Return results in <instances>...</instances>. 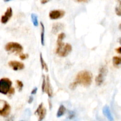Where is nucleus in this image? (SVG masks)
Here are the masks:
<instances>
[{
    "label": "nucleus",
    "instance_id": "f257e3e1",
    "mask_svg": "<svg viewBox=\"0 0 121 121\" xmlns=\"http://www.w3.org/2000/svg\"><path fill=\"white\" fill-rule=\"evenodd\" d=\"M66 37V34L64 33H61L59 34L57 40V48L56 53L60 57H67L72 50V46L70 44H64L63 40Z\"/></svg>",
    "mask_w": 121,
    "mask_h": 121
},
{
    "label": "nucleus",
    "instance_id": "f03ea898",
    "mask_svg": "<svg viewBox=\"0 0 121 121\" xmlns=\"http://www.w3.org/2000/svg\"><path fill=\"white\" fill-rule=\"evenodd\" d=\"M93 76L92 74L87 70H82L78 73L74 82L77 85H81L85 87H88L92 84Z\"/></svg>",
    "mask_w": 121,
    "mask_h": 121
},
{
    "label": "nucleus",
    "instance_id": "7ed1b4c3",
    "mask_svg": "<svg viewBox=\"0 0 121 121\" xmlns=\"http://www.w3.org/2000/svg\"><path fill=\"white\" fill-rule=\"evenodd\" d=\"M5 49L11 53H20L23 51V47L20 44L16 42H9L5 45Z\"/></svg>",
    "mask_w": 121,
    "mask_h": 121
},
{
    "label": "nucleus",
    "instance_id": "20e7f679",
    "mask_svg": "<svg viewBox=\"0 0 121 121\" xmlns=\"http://www.w3.org/2000/svg\"><path fill=\"white\" fill-rule=\"evenodd\" d=\"M12 82L8 78H2L0 80V93L7 95L11 88Z\"/></svg>",
    "mask_w": 121,
    "mask_h": 121
},
{
    "label": "nucleus",
    "instance_id": "39448f33",
    "mask_svg": "<svg viewBox=\"0 0 121 121\" xmlns=\"http://www.w3.org/2000/svg\"><path fill=\"white\" fill-rule=\"evenodd\" d=\"M11 106L7 101L0 99V115L6 117L9 114Z\"/></svg>",
    "mask_w": 121,
    "mask_h": 121
},
{
    "label": "nucleus",
    "instance_id": "423d86ee",
    "mask_svg": "<svg viewBox=\"0 0 121 121\" xmlns=\"http://www.w3.org/2000/svg\"><path fill=\"white\" fill-rule=\"evenodd\" d=\"M107 73V69L105 67L103 66L99 70V73L95 78V83L97 86H100L104 82L105 76Z\"/></svg>",
    "mask_w": 121,
    "mask_h": 121
},
{
    "label": "nucleus",
    "instance_id": "0eeeda50",
    "mask_svg": "<svg viewBox=\"0 0 121 121\" xmlns=\"http://www.w3.org/2000/svg\"><path fill=\"white\" fill-rule=\"evenodd\" d=\"M35 115L39 116V121H42L46 117L47 110L43 106V104L41 103L35 111Z\"/></svg>",
    "mask_w": 121,
    "mask_h": 121
},
{
    "label": "nucleus",
    "instance_id": "6e6552de",
    "mask_svg": "<svg viewBox=\"0 0 121 121\" xmlns=\"http://www.w3.org/2000/svg\"><path fill=\"white\" fill-rule=\"evenodd\" d=\"M65 15V11L61 9H54L49 13V17L51 20H57L61 18Z\"/></svg>",
    "mask_w": 121,
    "mask_h": 121
},
{
    "label": "nucleus",
    "instance_id": "1a4fd4ad",
    "mask_svg": "<svg viewBox=\"0 0 121 121\" xmlns=\"http://www.w3.org/2000/svg\"><path fill=\"white\" fill-rule=\"evenodd\" d=\"M8 65H9V67H11L15 71L21 70L24 69L25 67L24 63H22V62H20V61H15V60L10 61L9 62H8Z\"/></svg>",
    "mask_w": 121,
    "mask_h": 121
},
{
    "label": "nucleus",
    "instance_id": "9d476101",
    "mask_svg": "<svg viewBox=\"0 0 121 121\" xmlns=\"http://www.w3.org/2000/svg\"><path fill=\"white\" fill-rule=\"evenodd\" d=\"M13 16V9L11 7H8L6 10L4 15L1 17V22L2 24H6L10 20L11 18Z\"/></svg>",
    "mask_w": 121,
    "mask_h": 121
},
{
    "label": "nucleus",
    "instance_id": "9b49d317",
    "mask_svg": "<svg viewBox=\"0 0 121 121\" xmlns=\"http://www.w3.org/2000/svg\"><path fill=\"white\" fill-rule=\"evenodd\" d=\"M44 92H46V94L48 95L49 98H52L53 95V89H52V86H51L50 80L49 76L47 75L46 76V85L45 87Z\"/></svg>",
    "mask_w": 121,
    "mask_h": 121
},
{
    "label": "nucleus",
    "instance_id": "f8f14e48",
    "mask_svg": "<svg viewBox=\"0 0 121 121\" xmlns=\"http://www.w3.org/2000/svg\"><path fill=\"white\" fill-rule=\"evenodd\" d=\"M64 27H65L64 24L61 22H55L53 24L52 26V33L53 34H56L60 31L62 30L64 28Z\"/></svg>",
    "mask_w": 121,
    "mask_h": 121
},
{
    "label": "nucleus",
    "instance_id": "ddd939ff",
    "mask_svg": "<svg viewBox=\"0 0 121 121\" xmlns=\"http://www.w3.org/2000/svg\"><path fill=\"white\" fill-rule=\"evenodd\" d=\"M103 113L109 121H114V119L108 106H105L103 108Z\"/></svg>",
    "mask_w": 121,
    "mask_h": 121
},
{
    "label": "nucleus",
    "instance_id": "4468645a",
    "mask_svg": "<svg viewBox=\"0 0 121 121\" xmlns=\"http://www.w3.org/2000/svg\"><path fill=\"white\" fill-rule=\"evenodd\" d=\"M40 26H41V44L42 46L45 45V27L44 24L42 22H40Z\"/></svg>",
    "mask_w": 121,
    "mask_h": 121
},
{
    "label": "nucleus",
    "instance_id": "2eb2a0df",
    "mask_svg": "<svg viewBox=\"0 0 121 121\" xmlns=\"http://www.w3.org/2000/svg\"><path fill=\"white\" fill-rule=\"evenodd\" d=\"M40 63H41V69L44 70L46 72H48V66H47V63L45 62V61L44 60L43 57L42 53H40Z\"/></svg>",
    "mask_w": 121,
    "mask_h": 121
},
{
    "label": "nucleus",
    "instance_id": "dca6fc26",
    "mask_svg": "<svg viewBox=\"0 0 121 121\" xmlns=\"http://www.w3.org/2000/svg\"><path fill=\"white\" fill-rule=\"evenodd\" d=\"M66 111V109L64 105H61L59 106V108L58 109L57 113V118H60V117H62L64 115Z\"/></svg>",
    "mask_w": 121,
    "mask_h": 121
},
{
    "label": "nucleus",
    "instance_id": "f3484780",
    "mask_svg": "<svg viewBox=\"0 0 121 121\" xmlns=\"http://www.w3.org/2000/svg\"><path fill=\"white\" fill-rule=\"evenodd\" d=\"M112 62L115 67H118L121 65V56H114L112 59Z\"/></svg>",
    "mask_w": 121,
    "mask_h": 121
},
{
    "label": "nucleus",
    "instance_id": "a211bd4d",
    "mask_svg": "<svg viewBox=\"0 0 121 121\" xmlns=\"http://www.w3.org/2000/svg\"><path fill=\"white\" fill-rule=\"evenodd\" d=\"M31 18L32 22H33L34 27H37L38 25H39V21H38L37 15L33 13V14H31Z\"/></svg>",
    "mask_w": 121,
    "mask_h": 121
},
{
    "label": "nucleus",
    "instance_id": "6ab92c4d",
    "mask_svg": "<svg viewBox=\"0 0 121 121\" xmlns=\"http://www.w3.org/2000/svg\"><path fill=\"white\" fill-rule=\"evenodd\" d=\"M115 13L118 16L121 17V0H118V4L115 7Z\"/></svg>",
    "mask_w": 121,
    "mask_h": 121
},
{
    "label": "nucleus",
    "instance_id": "aec40b11",
    "mask_svg": "<svg viewBox=\"0 0 121 121\" xmlns=\"http://www.w3.org/2000/svg\"><path fill=\"white\" fill-rule=\"evenodd\" d=\"M42 78H43V81H42V85H41V91H42L43 93H44V89H45V87H46V77L45 76L44 74H43Z\"/></svg>",
    "mask_w": 121,
    "mask_h": 121
},
{
    "label": "nucleus",
    "instance_id": "412c9836",
    "mask_svg": "<svg viewBox=\"0 0 121 121\" xmlns=\"http://www.w3.org/2000/svg\"><path fill=\"white\" fill-rule=\"evenodd\" d=\"M16 83H17V88L18 89L19 92H21L22 90V88L24 87V84L21 80H16Z\"/></svg>",
    "mask_w": 121,
    "mask_h": 121
},
{
    "label": "nucleus",
    "instance_id": "4be33fe9",
    "mask_svg": "<svg viewBox=\"0 0 121 121\" xmlns=\"http://www.w3.org/2000/svg\"><path fill=\"white\" fill-rule=\"evenodd\" d=\"M28 57V54H21L20 55V59L22 60H24Z\"/></svg>",
    "mask_w": 121,
    "mask_h": 121
},
{
    "label": "nucleus",
    "instance_id": "5701e85b",
    "mask_svg": "<svg viewBox=\"0 0 121 121\" xmlns=\"http://www.w3.org/2000/svg\"><path fill=\"white\" fill-rule=\"evenodd\" d=\"M77 86H78V85H77V84L74 82H73V83H72L70 84L69 88L72 90H74L76 88Z\"/></svg>",
    "mask_w": 121,
    "mask_h": 121
},
{
    "label": "nucleus",
    "instance_id": "b1692460",
    "mask_svg": "<svg viewBox=\"0 0 121 121\" xmlns=\"http://www.w3.org/2000/svg\"><path fill=\"white\" fill-rule=\"evenodd\" d=\"M75 116V113L73 111H69V118L70 119H72Z\"/></svg>",
    "mask_w": 121,
    "mask_h": 121
},
{
    "label": "nucleus",
    "instance_id": "393cba45",
    "mask_svg": "<svg viewBox=\"0 0 121 121\" xmlns=\"http://www.w3.org/2000/svg\"><path fill=\"white\" fill-rule=\"evenodd\" d=\"M14 93H15V89L14 87H11L8 92V94L9 95H14Z\"/></svg>",
    "mask_w": 121,
    "mask_h": 121
},
{
    "label": "nucleus",
    "instance_id": "a878e982",
    "mask_svg": "<svg viewBox=\"0 0 121 121\" xmlns=\"http://www.w3.org/2000/svg\"><path fill=\"white\" fill-rule=\"evenodd\" d=\"M74 1L79 3H86V2H88L90 0H74Z\"/></svg>",
    "mask_w": 121,
    "mask_h": 121
},
{
    "label": "nucleus",
    "instance_id": "bb28decb",
    "mask_svg": "<svg viewBox=\"0 0 121 121\" xmlns=\"http://www.w3.org/2000/svg\"><path fill=\"white\" fill-rule=\"evenodd\" d=\"M38 91V88L37 87H35L34 89H33V90L31 92V95H35L37 93V92Z\"/></svg>",
    "mask_w": 121,
    "mask_h": 121
},
{
    "label": "nucleus",
    "instance_id": "cd10ccee",
    "mask_svg": "<svg viewBox=\"0 0 121 121\" xmlns=\"http://www.w3.org/2000/svg\"><path fill=\"white\" fill-rule=\"evenodd\" d=\"M33 100H34V99H33V97L32 96H30L29 97V98H28V104H31L32 102H33Z\"/></svg>",
    "mask_w": 121,
    "mask_h": 121
},
{
    "label": "nucleus",
    "instance_id": "c85d7f7f",
    "mask_svg": "<svg viewBox=\"0 0 121 121\" xmlns=\"http://www.w3.org/2000/svg\"><path fill=\"white\" fill-rule=\"evenodd\" d=\"M51 0H40V2L42 4H47V2H50Z\"/></svg>",
    "mask_w": 121,
    "mask_h": 121
},
{
    "label": "nucleus",
    "instance_id": "c756f323",
    "mask_svg": "<svg viewBox=\"0 0 121 121\" xmlns=\"http://www.w3.org/2000/svg\"><path fill=\"white\" fill-rule=\"evenodd\" d=\"M116 52L118 53H119V54H121V47H118V48H116Z\"/></svg>",
    "mask_w": 121,
    "mask_h": 121
},
{
    "label": "nucleus",
    "instance_id": "7c9ffc66",
    "mask_svg": "<svg viewBox=\"0 0 121 121\" xmlns=\"http://www.w3.org/2000/svg\"><path fill=\"white\" fill-rule=\"evenodd\" d=\"M118 41H119V44H121V37L119 38V40H118Z\"/></svg>",
    "mask_w": 121,
    "mask_h": 121
},
{
    "label": "nucleus",
    "instance_id": "2f4dec72",
    "mask_svg": "<svg viewBox=\"0 0 121 121\" xmlns=\"http://www.w3.org/2000/svg\"><path fill=\"white\" fill-rule=\"evenodd\" d=\"M119 29L120 30H121V24H120L119 26Z\"/></svg>",
    "mask_w": 121,
    "mask_h": 121
},
{
    "label": "nucleus",
    "instance_id": "473e14b6",
    "mask_svg": "<svg viewBox=\"0 0 121 121\" xmlns=\"http://www.w3.org/2000/svg\"><path fill=\"white\" fill-rule=\"evenodd\" d=\"M4 1L5 2H9V1H11V0H4Z\"/></svg>",
    "mask_w": 121,
    "mask_h": 121
},
{
    "label": "nucleus",
    "instance_id": "72a5a7b5",
    "mask_svg": "<svg viewBox=\"0 0 121 121\" xmlns=\"http://www.w3.org/2000/svg\"></svg>",
    "mask_w": 121,
    "mask_h": 121
}]
</instances>
